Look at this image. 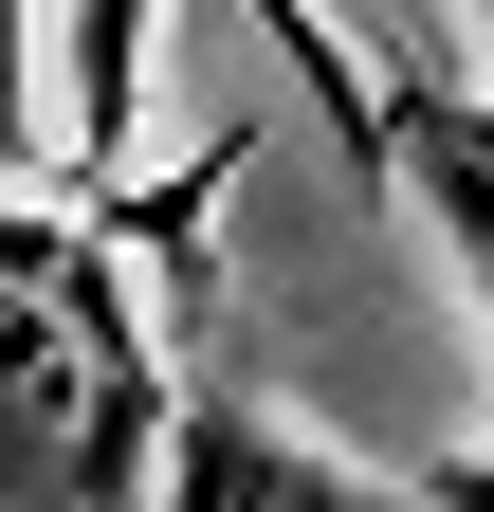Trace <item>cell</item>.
I'll use <instances>...</instances> for the list:
<instances>
[{
	"label": "cell",
	"instance_id": "cell-1",
	"mask_svg": "<svg viewBox=\"0 0 494 512\" xmlns=\"http://www.w3.org/2000/svg\"><path fill=\"white\" fill-rule=\"evenodd\" d=\"M183 384L92 202L0 183V512H165Z\"/></svg>",
	"mask_w": 494,
	"mask_h": 512
},
{
	"label": "cell",
	"instance_id": "cell-2",
	"mask_svg": "<svg viewBox=\"0 0 494 512\" xmlns=\"http://www.w3.org/2000/svg\"><path fill=\"white\" fill-rule=\"evenodd\" d=\"M165 512H440V494H403V476L330 458V439H293L257 384H183V421H165Z\"/></svg>",
	"mask_w": 494,
	"mask_h": 512
},
{
	"label": "cell",
	"instance_id": "cell-3",
	"mask_svg": "<svg viewBox=\"0 0 494 512\" xmlns=\"http://www.w3.org/2000/svg\"><path fill=\"white\" fill-rule=\"evenodd\" d=\"M147 128V0H55V202H110Z\"/></svg>",
	"mask_w": 494,
	"mask_h": 512
},
{
	"label": "cell",
	"instance_id": "cell-4",
	"mask_svg": "<svg viewBox=\"0 0 494 512\" xmlns=\"http://www.w3.org/2000/svg\"><path fill=\"white\" fill-rule=\"evenodd\" d=\"M220 19L275 55V92L312 110V128H330V147H348L366 183H385V55H366V37L330 19V0H220Z\"/></svg>",
	"mask_w": 494,
	"mask_h": 512
},
{
	"label": "cell",
	"instance_id": "cell-5",
	"mask_svg": "<svg viewBox=\"0 0 494 512\" xmlns=\"http://www.w3.org/2000/svg\"><path fill=\"white\" fill-rule=\"evenodd\" d=\"M0 183H55V110H37V0H0Z\"/></svg>",
	"mask_w": 494,
	"mask_h": 512
},
{
	"label": "cell",
	"instance_id": "cell-6",
	"mask_svg": "<svg viewBox=\"0 0 494 512\" xmlns=\"http://www.w3.org/2000/svg\"><path fill=\"white\" fill-rule=\"evenodd\" d=\"M348 37L385 55V74H440V37H458V19H440V0H348Z\"/></svg>",
	"mask_w": 494,
	"mask_h": 512
},
{
	"label": "cell",
	"instance_id": "cell-7",
	"mask_svg": "<svg viewBox=\"0 0 494 512\" xmlns=\"http://www.w3.org/2000/svg\"><path fill=\"white\" fill-rule=\"evenodd\" d=\"M421 494H440V512H494V458H440V476H421Z\"/></svg>",
	"mask_w": 494,
	"mask_h": 512
},
{
	"label": "cell",
	"instance_id": "cell-8",
	"mask_svg": "<svg viewBox=\"0 0 494 512\" xmlns=\"http://www.w3.org/2000/svg\"><path fill=\"white\" fill-rule=\"evenodd\" d=\"M458 37H476V55H494V0H458Z\"/></svg>",
	"mask_w": 494,
	"mask_h": 512
}]
</instances>
